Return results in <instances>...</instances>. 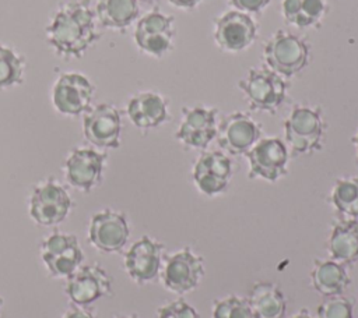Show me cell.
<instances>
[{
  "mask_svg": "<svg viewBox=\"0 0 358 318\" xmlns=\"http://www.w3.org/2000/svg\"><path fill=\"white\" fill-rule=\"evenodd\" d=\"M113 279L108 271L96 262L83 264L70 278L64 293L74 305L85 307L112 293Z\"/></svg>",
  "mask_w": 358,
  "mask_h": 318,
  "instance_id": "obj_9",
  "label": "cell"
},
{
  "mask_svg": "<svg viewBox=\"0 0 358 318\" xmlns=\"http://www.w3.org/2000/svg\"><path fill=\"white\" fill-rule=\"evenodd\" d=\"M285 144L294 155H310L322 149L326 121L317 106L296 105L284 121Z\"/></svg>",
  "mask_w": 358,
  "mask_h": 318,
  "instance_id": "obj_2",
  "label": "cell"
},
{
  "mask_svg": "<svg viewBox=\"0 0 358 318\" xmlns=\"http://www.w3.org/2000/svg\"><path fill=\"white\" fill-rule=\"evenodd\" d=\"M245 93L250 110L275 114L287 98V82L284 77L268 67H255L238 81Z\"/></svg>",
  "mask_w": 358,
  "mask_h": 318,
  "instance_id": "obj_3",
  "label": "cell"
},
{
  "mask_svg": "<svg viewBox=\"0 0 358 318\" xmlns=\"http://www.w3.org/2000/svg\"><path fill=\"white\" fill-rule=\"evenodd\" d=\"M262 138V127L248 113L227 114L217 128V142L227 155H245Z\"/></svg>",
  "mask_w": 358,
  "mask_h": 318,
  "instance_id": "obj_15",
  "label": "cell"
},
{
  "mask_svg": "<svg viewBox=\"0 0 358 318\" xmlns=\"http://www.w3.org/2000/svg\"><path fill=\"white\" fill-rule=\"evenodd\" d=\"M62 318H95V315L85 307L73 305L62 315Z\"/></svg>",
  "mask_w": 358,
  "mask_h": 318,
  "instance_id": "obj_32",
  "label": "cell"
},
{
  "mask_svg": "<svg viewBox=\"0 0 358 318\" xmlns=\"http://www.w3.org/2000/svg\"><path fill=\"white\" fill-rule=\"evenodd\" d=\"M329 199L341 218L358 219V176L337 179Z\"/></svg>",
  "mask_w": 358,
  "mask_h": 318,
  "instance_id": "obj_26",
  "label": "cell"
},
{
  "mask_svg": "<svg viewBox=\"0 0 358 318\" xmlns=\"http://www.w3.org/2000/svg\"><path fill=\"white\" fill-rule=\"evenodd\" d=\"M73 206L67 190L53 179L36 186L29 197V216L41 226H56L70 213Z\"/></svg>",
  "mask_w": 358,
  "mask_h": 318,
  "instance_id": "obj_8",
  "label": "cell"
},
{
  "mask_svg": "<svg viewBox=\"0 0 358 318\" xmlns=\"http://www.w3.org/2000/svg\"><path fill=\"white\" fill-rule=\"evenodd\" d=\"M213 318H253L248 298L228 294L213 303Z\"/></svg>",
  "mask_w": 358,
  "mask_h": 318,
  "instance_id": "obj_28",
  "label": "cell"
},
{
  "mask_svg": "<svg viewBox=\"0 0 358 318\" xmlns=\"http://www.w3.org/2000/svg\"><path fill=\"white\" fill-rule=\"evenodd\" d=\"M327 13L324 0H282L281 14L284 20L296 28L317 26Z\"/></svg>",
  "mask_w": 358,
  "mask_h": 318,
  "instance_id": "obj_25",
  "label": "cell"
},
{
  "mask_svg": "<svg viewBox=\"0 0 358 318\" xmlns=\"http://www.w3.org/2000/svg\"><path fill=\"white\" fill-rule=\"evenodd\" d=\"M1 305H3V298L0 297V311H1Z\"/></svg>",
  "mask_w": 358,
  "mask_h": 318,
  "instance_id": "obj_38",
  "label": "cell"
},
{
  "mask_svg": "<svg viewBox=\"0 0 358 318\" xmlns=\"http://www.w3.org/2000/svg\"><path fill=\"white\" fill-rule=\"evenodd\" d=\"M288 318H315V317H312L310 312H309L306 308H302V310H299L298 312L292 314V315L288 317Z\"/></svg>",
  "mask_w": 358,
  "mask_h": 318,
  "instance_id": "obj_34",
  "label": "cell"
},
{
  "mask_svg": "<svg viewBox=\"0 0 358 318\" xmlns=\"http://www.w3.org/2000/svg\"><path fill=\"white\" fill-rule=\"evenodd\" d=\"M130 236L129 222L124 213L113 209L96 212L88 226V241L103 254H113L123 250Z\"/></svg>",
  "mask_w": 358,
  "mask_h": 318,
  "instance_id": "obj_14",
  "label": "cell"
},
{
  "mask_svg": "<svg viewBox=\"0 0 358 318\" xmlns=\"http://www.w3.org/2000/svg\"><path fill=\"white\" fill-rule=\"evenodd\" d=\"M95 20L87 0L64 3L45 29L46 42L59 57L78 59L99 38Z\"/></svg>",
  "mask_w": 358,
  "mask_h": 318,
  "instance_id": "obj_1",
  "label": "cell"
},
{
  "mask_svg": "<svg viewBox=\"0 0 358 318\" xmlns=\"http://www.w3.org/2000/svg\"><path fill=\"white\" fill-rule=\"evenodd\" d=\"M95 18L103 28L124 29L138 17L137 0H98Z\"/></svg>",
  "mask_w": 358,
  "mask_h": 318,
  "instance_id": "obj_24",
  "label": "cell"
},
{
  "mask_svg": "<svg viewBox=\"0 0 358 318\" xmlns=\"http://www.w3.org/2000/svg\"><path fill=\"white\" fill-rule=\"evenodd\" d=\"M157 317L158 318H200L196 308L182 298H178L161 305L157 310Z\"/></svg>",
  "mask_w": 358,
  "mask_h": 318,
  "instance_id": "obj_30",
  "label": "cell"
},
{
  "mask_svg": "<svg viewBox=\"0 0 358 318\" xmlns=\"http://www.w3.org/2000/svg\"><path fill=\"white\" fill-rule=\"evenodd\" d=\"M312 287L324 297L340 296L351 285V276L345 265L330 258L315 259L310 271Z\"/></svg>",
  "mask_w": 358,
  "mask_h": 318,
  "instance_id": "obj_22",
  "label": "cell"
},
{
  "mask_svg": "<svg viewBox=\"0 0 358 318\" xmlns=\"http://www.w3.org/2000/svg\"><path fill=\"white\" fill-rule=\"evenodd\" d=\"M41 259L53 278L67 279L83 265L84 254L74 234L55 232L41 243Z\"/></svg>",
  "mask_w": 358,
  "mask_h": 318,
  "instance_id": "obj_7",
  "label": "cell"
},
{
  "mask_svg": "<svg viewBox=\"0 0 358 318\" xmlns=\"http://www.w3.org/2000/svg\"><path fill=\"white\" fill-rule=\"evenodd\" d=\"M116 318H140L137 314H129V315H120V317H116Z\"/></svg>",
  "mask_w": 358,
  "mask_h": 318,
  "instance_id": "obj_36",
  "label": "cell"
},
{
  "mask_svg": "<svg viewBox=\"0 0 358 318\" xmlns=\"http://www.w3.org/2000/svg\"><path fill=\"white\" fill-rule=\"evenodd\" d=\"M24 59L11 47L0 43V89L18 85L24 81Z\"/></svg>",
  "mask_w": 358,
  "mask_h": 318,
  "instance_id": "obj_27",
  "label": "cell"
},
{
  "mask_svg": "<svg viewBox=\"0 0 358 318\" xmlns=\"http://www.w3.org/2000/svg\"><path fill=\"white\" fill-rule=\"evenodd\" d=\"M214 42L225 52H242L257 38V25L248 14L231 10L214 21Z\"/></svg>",
  "mask_w": 358,
  "mask_h": 318,
  "instance_id": "obj_16",
  "label": "cell"
},
{
  "mask_svg": "<svg viewBox=\"0 0 358 318\" xmlns=\"http://www.w3.org/2000/svg\"><path fill=\"white\" fill-rule=\"evenodd\" d=\"M83 131L85 139L98 148H119L122 134L120 112L109 103L96 105L85 113Z\"/></svg>",
  "mask_w": 358,
  "mask_h": 318,
  "instance_id": "obj_18",
  "label": "cell"
},
{
  "mask_svg": "<svg viewBox=\"0 0 358 318\" xmlns=\"http://www.w3.org/2000/svg\"><path fill=\"white\" fill-rule=\"evenodd\" d=\"M137 1H140V3H143V4H154V3H157L158 0H137Z\"/></svg>",
  "mask_w": 358,
  "mask_h": 318,
  "instance_id": "obj_37",
  "label": "cell"
},
{
  "mask_svg": "<svg viewBox=\"0 0 358 318\" xmlns=\"http://www.w3.org/2000/svg\"><path fill=\"white\" fill-rule=\"evenodd\" d=\"M172 6L178 8H185V10H193L196 8L201 1L204 0H168Z\"/></svg>",
  "mask_w": 358,
  "mask_h": 318,
  "instance_id": "obj_33",
  "label": "cell"
},
{
  "mask_svg": "<svg viewBox=\"0 0 358 318\" xmlns=\"http://www.w3.org/2000/svg\"><path fill=\"white\" fill-rule=\"evenodd\" d=\"M175 18L159 10L143 15L134 29V42L144 53L152 57H162L173 49Z\"/></svg>",
  "mask_w": 358,
  "mask_h": 318,
  "instance_id": "obj_10",
  "label": "cell"
},
{
  "mask_svg": "<svg viewBox=\"0 0 358 318\" xmlns=\"http://www.w3.org/2000/svg\"><path fill=\"white\" fill-rule=\"evenodd\" d=\"M165 245L150 236H141L124 252L123 266L137 285H145L159 276Z\"/></svg>",
  "mask_w": 358,
  "mask_h": 318,
  "instance_id": "obj_11",
  "label": "cell"
},
{
  "mask_svg": "<svg viewBox=\"0 0 358 318\" xmlns=\"http://www.w3.org/2000/svg\"><path fill=\"white\" fill-rule=\"evenodd\" d=\"M271 0H229L231 6L242 13H260Z\"/></svg>",
  "mask_w": 358,
  "mask_h": 318,
  "instance_id": "obj_31",
  "label": "cell"
},
{
  "mask_svg": "<svg viewBox=\"0 0 358 318\" xmlns=\"http://www.w3.org/2000/svg\"><path fill=\"white\" fill-rule=\"evenodd\" d=\"M204 272L203 257L190 247H185L162 261L159 276L166 290L175 294H185L200 285Z\"/></svg>",
  "mask_w": 358,
  "mask_h": 318,
  "instance_id": "obj_5",
  "label": "cell"
},
{
  "mask_svg": "<svg viewBox=\"0 0 358 318\" xmlns=\"http://www.w3.org/2000/svg\"><path fill=\"white\" fill-rule=\"evenodd\" d=\"M168 99L157 92H140L130 98L126 113L140 130L157 128L169 120Z\"/></svg>",
  "mask_w": 358,
  "mask_h": 318,
  "instance_id": "obj_20",
  "label": "cell"
},
{
  "mask_svg": "<svg viewBox=\"0 0 358 318\" xmlns=\"http://www.w3.org/2000/svg\"><path fill=\"white\" fill-rule=\"evenodd\" d=\"M245 156L249 166V179H262L274 183L288 173L289 149L277 137L260 138Z\"/></svg>",
  "mask_w": 358,
  "mask_h": 318,
  "instance_id": "obj_6",
  "label": "cell"
},
{
  "mask_svg": "<svg viewBox=\"0 0 358 318\" xmlns=\"http://www.w3.org/2000/svg\"><path fill=\"white\" fill-rule=\"evenodd\" d=\"M246 298L253 318H285L287 298L278 285L256 282Z\"/></svg>",
  "mask_w": 358,
  "mask_h": 318,
  "instance_id": "obj_23",
  "label": "cell"
},
{
  "mask_svg": "<svg viewBox=\"0 0 358 318\" xmlns=\"http://www.w3.org/2000/svg\"><path fill=\"white\" fill-rule=\"evenodd\" d=\"M234 174V163L222 151H206L194 162L192 179L197 190L207 195L215 197L229 187Z\"/></svg>",
  "mask_w": 358,
  "mask_h": 318,
  "instance_id": "obj_13",
  "label": "cell"
},
{
  "mask_svg": "<svg viewBox=\"0 0 358 318\" xmlns=\"http://www.w3.org/2000/svg\"><path fill=\"white\" fill-rule=\"evenodd\" d=\"M309 54L308 43L298 35L284 29L273 33L263 49L267 67L287 78L301 73L308 66Z\"/></svg>",
  "mask_w": 358,
  "mask_h": 318,
  "instance_id": "obj_4",
  "label": "cell"
},
{
  "mask_svg": "<svg viewBox=\"0 0 358 318\" xmlns=\"http://www.w3.org/2000/svg\"><path fill=\"white\" fill-rule=\"evenodd\" d=\"M217 116L215 107L201 105L182 107V120L175 138L186 148L206 149L217 137Z\"/></svg>",
  "mask_w": 358,
  "mask_h": 318,
  "instance_id": "obj_12",
  "label": "cell"
},
{
  "mask_svg": "<svg viewBox=\"0 0 358 318\" xmlns=\"http://www.w3.org/2000/svg\"><path fill=\"white\" fill-rule=\"evenodd\" d=\"M327 252L330 259L345 266L358 262V219L340 218L333 222Z\"/></svg>",
  "mask_w": 358,
  "mask_h": 318,
  "instance_id": "obj_21",
  "label": "cell"
},
{
  "mask_svg": "<svg viewBox=\"0 0 358 318\" xmlns=\"http://www.w3.org/2000/svg\"><path fill=\"white\" fill-rule=\"evenodd\" d=\"M95 88L80 73H64L56 81L52 91L55 109L66 116H78L90 109Z\"/></svg>",
  "mask_w": 358,
  "mask_h": 318,
  "instance_id": "obj_17",
  "label": "cell"
},
{
  "mask_svg": "<svg viewBox=\"0 0 358 318\" xmlns=\"http://www.w3.org/2000/svg\"><path fill=\"white\" fill-rule=\"evenodd\" d=\"M316 318H352V303L343 294L326 297L316 308Z\"/></svg>",
  "mask_w": 358,
  "mask_h": 318,
  "instance_id": "obj_29",
  "label": "cell"
},
{
  "mask_svg": "<svg viewBox=\"0 0 358 318\" xmlns=\"http://www.w3.org/2000/svg\"><path fill=\"white\" fill-rule=\"evenodd\" d=\"M351 144H352L354 148H355V159H357V163H358V130H357V132L351 137Z\"/></svg>",
  "mask_w": 358,
  "mask_h": 318,
  "instance_id": "obj_35",
  "label": "cell"
},
{
  "mask_svg": "<svg viewBox=\"0 0 358 318\" xmlns=\"http://www.w3.org/2000/svg\"><path fill=\"white\" fill-rule=\"evenodd\" d=\"M106 155L92 148H76L64 162V177L67 183L88 192L102 181Z\"/></svg>",
  "mask_w": 358,
  "mask_h": 318,
  "instance_id": "obj_19",
  "label": "cell"
}]
</instances>
